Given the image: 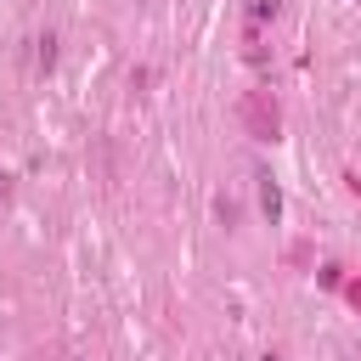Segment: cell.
<instances>
[{
    "mask_svg": "<svg viewBox=\"0 0 361 361\" xmlns=\"http://www.w3.org/2000/svg\"><path fill=\"white\" fill-rule=\"evenodd\" d=\"M259 209H265V220H271V226L282 220V192H276V180H259Z\"/></svg>",
    "mask_w": 361,
    "mask_h": 361,
    "instance_id": "6da1fadb",
    "label": "cell"
},
{
    "mask_svg": "<svg viewBox=\"0 0 361 361\" xmlns=\"http://www.w3.org/2000/svg\"><path fill=\"white\" fill-rule=\"evenodd\" d=\"M276 11H282V0H248V17H259V23L276 17Z\"/></svg>",
    "mask_w": 361,
    "mask_h": 361,
    "instance_id": "7a4b0ae2",
    "label": "cell"
},
{
    "mask_svg": "<svg viewBox=\"0 0 361 361\" xmlns=\"http://www.w3.org/2000/svg\"><path fill=\"white\" fill-rule=\"evenodd\" d=\"M51 62H56V39L45 34V39H39V68H51Z\"/></svg>",
    "mask_w": 361,
    "mask_h": 361,
    "instance_id": "3957f363",
    "label": "cell"
}]
</instances>
